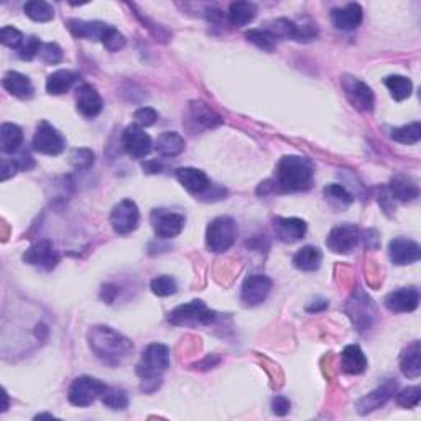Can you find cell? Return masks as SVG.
<instances>
[{"label": "cell", "mask_w": 421, "mask_h": 421, "mask_svg": "<svg viewBox=\"0 0 421 421\" xmlns=\"http://www.w3.org/2000/svg\"><path fill=\"white\" fill-rule=\"evenodd\" d=\"M88 343L97 359L112 367L121 365L133 350L131 339L109 326H94L88 334Z\"/></svg>", "instance_id": "obj_1"}, {"label": "cell", "mask_w": 421, "mask_h": 421, "mask_svg": "<svg viewBox=\"0 0 421 421\" xmlns=\"http://www.w3.org/2000/svg\"><path fill=\"white\" fill-rule=\"evenodd\" d=\"M315 181L311 160L300 155H287L277 165V185L283 191H308Z\"/></svg>", "instance_id": "obj_2"}, {"label": "cell", "mask_w": 421, "mask_h": 421, "mask_svg": "<svg viewBox=\"0 0 421 421\" xmlns=\"http://www.w3.org/2000/svg\"><path fill=\"white\" fill-rule=\"evenodd\" d=\"M170 367V350L166 345L153 343L142 350L140 360L137 362V374L142 377L143 385L155 383L160 387V377Z\"/></svg>", "instance_id": "obj_3"}, {"label": "cell", "mask_w": 421, "mask_h": 421, "mask_svg": "<svg viewBox=\"0 0 421 421\" xmlns=\"http://www.w3.org/2000/svg\"><path fill=\"white\" fill-rule=\"evenodd\" d=\"M237 239L235 220L229 215H219L210 220L206 230V245L210 252L220 253L229 250Z\"/></svg>", "instance_id": "obj_4"}, {"label": "cell", "mask_w": 421, "mask_h": 421, "mask_svg": "<svg viewBox=\"0 0 421 421\" xmlns=\"http://www.w3.org/2000/svg\"><path fill=\"white\" fill-rule=\"evenodd\" d=\"M170 323L175 326H196V325H209L215 320V313L208 310V306L203 301L194 300L190 303L178 306L176 310L170 313Z\"/></svg>", "instance_id": "obj_5"}, {"label": "cell", "mask_w": 421, "mask_h": 421, "mask_svg": "<svg viewBox=\"0 0 421 421\" xmlns=\"http://www.w3.org/2000/svg\"><path fill=\"white\" fill-rule=\"evenodd\" d=\"M106 383L94 377H79L69 387L68 398L74 407H89L106 392Z\"/></svg>", "instance_id": "obj_6"}, {"label": "cell", "mask_w": 421, "mask_h": 421, "mask_svg": "<svg viewBox=\"0 0 421 421\" xmlns=\"http://www.w3.org/2000/svg\"><path fill=\"white\" fill-rule=\"evenodd\" d=\"M34 148L43 155L55 156L63 153V150L66 148V140L51 123L43 121L39 123L34 135Z\"/></svg>", "instance_id": "obj_7"}, {"label": "cell", "mask_w": 421, "mask_h": 421, "mask_svg": "<svg viewBox=\"0 0 421 421\" xmlns=\"http://www.w3.org/2000/svg\"><path fill=\"white\" fill-rule=\"evenodd\" d=\"M140 223V213L137 204L132 199H123L114 206L111 213V225L117 234L126 235L131 234L138 228Z\"/></svg>", "instance_id": "obj_8"}, {"label": "cell", "mask_w": 421, "mask_h": 421, "mask_svg": "<svg viewBox=\"0 0 421 421\" xmlns=\"http://www.w3.org/2000/svg\"><path fill=\"white\" fill-rule=\"evenodd\" d=\"M270 291H272V280L267 275H250L242 283L240 300L245 306H257L268 298Z\"/></svg>", "instance_id": "obj_9"}, {"label": "cell", "mask_w": 421, "mask_h": 421, "mask_svg": "<svg viewBox=\"0 0 421 421\" xmlns=\"http://www.w3.org/2000/svg\"><path fill=\"white\" fill-rule=\"evenodd\" d=\"M343 88L348 99L350 101V104H352L355 109L360 112H370L374 109V93H372V89L365 83H362V81L352 76H344Z\"/></svg>", "instance_id": "obj_10"}, {"label": "cell", "mask_w": 421, "mask_h": 421, "mask_svg": "<svg viewBox=\"0 0 421 421\" xmlns=\"http://www.w3.org/2000/svg\"><path fill=\"white\" fill-rule=\"evenodd\" d=\"M152 137L138 126H128L122 133V147L132 158H145L152 152Z\"/></svg>", "instance_id": "obj_11"}, {"label": "cell", "mask_w": 421, "mask_h": 421, "mask_svg": "<svg viewBox=\"0 0 421 421\" xmlns=\"http://www.w3.org/2000/svg\"><path fill=\"white\" fill-rule=\"evenodd\" d=\"M185 215L165 209H155L152 213V224L155 234L160 239H173L185 229Z\"/></svg>", "instance_id": "obj_12"}, {"label": "cell", "mask_w": 421, "mask_h": 421, "mask_svg": "<svg viewBox=\"0 0 421 421\" xmlns=\"http://www.w3.org/2000/svg\"><path fill=\"white\" fill-rule=\"evenodd\" d=\"M360 232L352 224H344L329 232L326 245L334 253H350L359 244Z\"/></svg>", "instance_id": "obj_13"}, {"label": "cell", "mask_w": 421, "mask_h": 421, "mask_svg": "<svg viewBox=\"0 0 421 421\" xmlns=\"http://www.w3.org/2000/svg\"><path fill=\"white\" fill-rule=\"evenodd\" d=\"M24 260L41 270H53L59 262V255L50 240H40L24 253Z\"/></svg>", "instance_id": "obj_14"}, {"label": "cell", "mask_w": 421, "mask_h": 421, "mask_svg": "<svg viewBox=\"0 0 421 421\" xmlns=\"http://www.w3.org/2000/svg\"><path fill=\"white\" fill-rule=\"evenodd\" d=\"M388 255H390V260L395 265H410V263L420 260L421 249L415 240L398 237V239H393L390 245H388Z\"/></svg>", "instance_id": "obj_15"}, {"label": "cell", "mask_w": 421, "mask_h": 421, "mask_svg": "<svg viewBox=\"0 0 421 421\" xmlns=\"http://www.w3.org/2000/svg\"><path fill=\"white\" fill-rule=\"evenodd\" d=\"M395 392H397V383L393 380H388L377 388V390L369 393V395H365L364 398H360V400L355 403V408H357V412L360 415L375 412V410H379L388 400H390V398L395 395Z\"/></svg>", "instance_id": "obj_16"}, {"label": "cell", "mask_w": 421, "mask_h": 421, "mask_svg": "<svg viewBox=\"0 0 421 421\" xmlns=\"http://www.w3.org/2000/svg\"><path fill=\"white\" fill-rule=\"evenodd\" d=\"M420 305V293L417 288H400L385 296V306L392 313H412Z\"/></svg>", "instance_id": "obj_17"}, {"label": "cell", "mask_w": 421, "mask_h": 421, "mask_svg": "<svg viewBox=\"0 0 421 421\" xmlns=\"http://www.w3.org/2000/svg\"><path fill=\"white\" fill-rule=\"evenodd\" d=\"M348 313L350 320L354 321V325L359 328V331H365L372 325V318H374V305H372V300L367 298L362 293V301H360V293L359 296L354 295V298L349 301L348 305Z\"/></svg>", "instance_id": "obj_18"}, {"label": "cell", "mask_w": 421, "mask_h": 421, "mask_svg": "<svg viewBox=\"0 0 421 421\" xmlns=\"http://www.w3.org/2000/svg\"><path fill=\"white\" fill-rule=\"evenodd\" d=\"M176 180L181 183L185 190L190 191L191 194L201 196L206 194L210 190V181L208 175L198 168H180L176 170Z\"/></svg>", "instance_id": "obj_19"}, {"label": "cell", "mask_w": 421, "mask_h": 421, "mask_svg": "<svg viewBox=\"0 0 421 421\" xmlns=\"http://www.w3.org/2000/svg\"><path fill=\"white\" fill-rule=\"evenodd\" d=\"M275 234L282 242H296L306 234V223L298 218H277L273 220Z\"/></svg>", "instance_id": "obj_20"}, {"label": "cell", "mask_w": 421, "mask_h": 421, "mask_svg": "<svg viewBox=\"0 0 421 421\" xmlns=\"http://www.w3.org/2000/svg\"><path fill=\"white\" fill-rule=\"evenodd\" d=\"M76 106L81 116L93 118L101 114L102 111V99L99 93H97L96 88L91 84H83L78 89V97H76Z\"/></svg>", "instance_id": "obj_21"}, {"label": "cell", "mask_w": 421, "mask_h": 421, "mask_svg": "<svg viewBox=\"0 0 421 421\" xmlns=\"http://www.w3.org/2000/svg\"><path fill=\"white\" fill-rule=\"evenodd\" d=\"M364 12L359 4H348L343 9H334L331 12L333 24L339 30H354L362 21Z\"/></svg>", "instance_id": "obj_22"}, {"label": "cell", "mask_w": 421, "mask_h": 421, "mask_svg": "<svg viewBox=\"0 0 421 421\" xmlns=\"http://www.w3.org/2000/svg\"><path fill=\"white\" fill-rule=\"evenodd\" d=\"M111 25L102 21H84V20H68V29L76 39H88L102 41Z\"/></svg>", "instance_id": "obj_23"}, {"label": "cell", "mask_w": 421, "mask_h": 421, "mask_svg": "<svg viewBox=\"0 0 421 421\" xmlns=\"http://www.w3.org/2000/svg\"><path fill=\"white\" fill-rule=\"evenodd\" d=\"M2 86L9 91L10 94L20 99H31L34 97V84L25 76V74L17 71H9L2 79Z\"/></svg>", "instance_id": "obj_24"}, {"label": "cell", "mask_w": 421, "mask_h": 421, "mask_svg": "<svg viewBox=\"0 0 421 421\" xmlns=\"http://www.w3.org/2000/svg\"><path fill=\"white\" fill-rule=\"evenodd\" d=\"M341 369L345 374L359 375L367 369V357L359 345H348L341 354Z\"/></svg>", "instance_id": "obj_25"}, {"label": "cell", "mask_w": 421, "mask_h": 421, "mask_svg": "<svg viewBox=\"0 0 421 421\" xmlns=\"http://www.w3.org/2000/svg\"><path fill=\"white\" fill-rule=\"evenodd\" d=\"M421 349H420V341H413L408 344V348L403 350L402 359H400V367L405 377L408 379H418L421 375Z\"/></svg>", "instance_id": "obj_26"}, {"label": "cell", "mask_w": 421, "mask_h": 421, "mask_svg": "<svg viewBox=\"0 0 421 421\" xmlns=\"http://www.w3.org/2000/svg\"><path fill=\"white\" fill-rule=\"evenodd\" d=\"M79 76L69 69H58L46 79V91L53 96H61L73 88Z\"/></svg>", "instance_id": "obj_27"}, {"label": "cell", "mask_w": 421, "mask_h": 421, "mask_svg": "<svg viewBox=\"0 0 421 421\" xmlns=\"http://www.w3.org/2000/svg\"><path fill=\"white\" fill-rule=\"evenodd\" d=\"M390 193L392 196L398 199V201L402 203H410V201H415L420 196V190H418V185L415 183L413 180H410L407 176H402L398 175L393 178L390 181Z\"/></svg>", "instance_id": "obj_28"}, {"label": "cell", "mask_w": 421, "mask_h": 421, "mask_svg": "<svg viewBox=\"0 0 421 421\" xmlns=\"http://www.w3.org/2000/svg\"><path fill=\"white\" fill-rule=\"evenodd\" d=\"M257 5L253 2H234L229 7V24L232 26H245L257 17Z\"/></svg>", "instance_id": "obj_29"}, {"label": "cell", "mask_w": 421, "mask_h": 421, "mask_svg": "<svg viewBox=\"0 0 421 421\" xmlns=\"http://www.w3.org/2000/svg\"><path fill=\"white\" fill-rule=\"evenodd\" d=\"M155 148L161 156H176L185 150V138L176 132H163L156 138Z\"/></svg>", "instance_id": "obj_30"}, {"label": "cell", "mask_w": 421, "mask_h": 421, "mask_svg": "<svg viewBox=\"0 0 421 421\" xmlns=\"http://www.w3.org/2000/svg\"><path fill=\"white\" fill-rule=\"evenodd\" d=\"M323 262V253L320 249L313 245H306L303 249H300L293 257V265L303 272H315L320 268Z\"/></svg>", "instance_id": "obj_31"}, {"label": "cell", "mask_w": 421, "mask_h": 421, "mask_svg": "<svg viewBox=\"0 0 421 421\" xmlns=\"http://www.w3.org/2000/svg\"><path fill=\"white\" fill-rule=\"evenodd\" d=\"M24 143V132L15 123H4L0 127V148L4 153H15Z\"/></svg>", "instance_id": "obj_32"}, {"label": "cell", "mask_w": 421, "mask_h": 421, "mask_svg": "<svg viewBox=\"0 0 421 421\" xmlns=\"http://www.w3.org/2000/svg\"><path fill=\"white\" fill-rule=\"evenodd\" d=\"M326 201L336 209H345L352 204L354 198L343 185H329L325 188Z\"/></svg>", "instance_id": "obj_33"}, {"label": "cell", "mask_w": 421, "mask_h": 421, "mask_svg": "<svg viewBox=\"0 0 421 421\" xmlns=\"http://www.w3.org/2000/svg\"><path fill=\"white\" fill-rule=\"evenodd\" d=\"M191 117L196 123H201L206 128H214L220 123V117L214 114L206 104L203 102H193L191 104Z\"/></svg>", "instance_id": "obj_34"}, {"label": "cell", "mask_w": 421, "mask_h": 421, "mask_svg": "<svg viewBox=\"0 0 421 421\" xmlns=\"http://www.w3.org/2000/svg\"><path fill=\"white\" fill-rule=\"evenodd\" d=\"M385 86L395 101L408 99L413 91V83L405 76H388L385 79Z\"/></svg>", "instance_id": "obj_35"}, {"label": "cell", "mask_w": 421, "mask_h": 421, "mask_svg": "<svg viewBox=\"0 0 421 421\" xmlns=\"http://www.w3.org/2000/svg\"><path fill=\"white\" fill-rule=\"evenodd\" d=\"M24 12L26 14V17L35 21H50L55 17V10H53L50 4L43 2V0H31V2H26Z\"/></svg>", "instance_id": "obj_36"}, {"label": "cell", "mask_w": 421, "mask_h": 421, "mask_svg": "<svg viewBox=\"0 0 421 421\" xmlns=\"http://www.w3.org/2000/svg\"><path fill=\"white\" fill-rule=\"evenodd\" d=\"M390 137H392V140H395V142L403 143V145L418 143L420 138H421L420 122H413V123H408V126L393 128Z\"/></svg>", "instance_id": "obj_37"}, {"label": "cell", "mask_w": 421, "mask_h": 421, "mask_svg": "<svg viewBox=\"0 0 421 421\" xmlns=\"http://www.w3.org/2000/svg\"><path fill=\"white\" fill-rule=\"evenodd\" d=\"M245 39L263 51H273L275 45H277V36L267 29H252L245 34Z\"/></svg>", "instance_id": "obj_38"}, {"label": "cell", "mask_w": 421, "mask_h": 421, "mask_svg": "<svg viewBox=\"0 0 421 421\" xmlns=\"http://www.w3.org/2000/svg\"><path fill=\"white\" fill-rule=\"evenodd\" d=\"M102 403L111 410H126L128 407L127 393L118 387H107L101 397Z\"/></svg>", "instance_id": "obj_39"}, {"label": "cell", "mask_w": 421, "mask_h": 421, "mask_svg": "<svg viewBox=\"0 0 421 421\" xmlns=\"http://www.w3.org/2000/svg\"><path fill=\"white\" fill-rule=\"evenodd\" d=\"M150 288H152L156 296H170L176 293L178 285L175 282V278L168 277V275H161V277H156L152 280Z\"/></svg>", "instance_id": "obj_40"}, {"label": "cell", "mask_w": 421, "mask_h": 421, "mask_svg": "<svg viewBox=\"0 0 421 421\" xmlns=\"http://www.w3.org/2000/svg\"><path fill=\"white\" fill-rule=\"evenodd\" d=\"M25 36L21 34L20 30L15 29V26H4L2 30H0V41L4 43L5 46L12 48V50H20L21 45L25 43Z\"/></svg>", "instance_id": "obj_41"}, {"label": "cell", "mask_w": 421, "mask_h": 421, "mask_svg": "<svg viewBox=\"0 0 421 421\" xmlns=\"http://www.w3.org/2000/svg\"><path fill=\"white\" fill-rule=\"evenodd\" d=\"M69 158L76 170H89L94 165V153L88 148H76Z\"/></svg>", "instance_id": "obj_42"}, {"label": "cell", "mask_w": 421, "mask_h": 421, "mask_svg": "<svg viewBox=\"0 0 421 421\" xmlns=\"http://www.w3.org/2000/svg\"><path fill=\"white\" fill-rule=\"evenodd\" d=\"M421 388L420 387H408L397 395V403L403 408H413L420 403Z\"/></svg>", "instance_id": "obj_43"}, {"label": "cell", "mask_w": 421, "mask_h": 421, "mask_svg": "<svg viewBox=\"0 0 421 421\" xmlns=\"http://www.w3.org/2000/svg\"><path fill=\"white\" fill-rule=\"evenodd\" d=\"M102 45L109 51H118L126 46V36H123L117 29H114V26H109L104 39H102Z\"/></svg>", "instance_id": "obj_44"}, {"label": "cell", "mask_w": 421, "mask_h": 421, "mask_svg": "<svg viewBox=\"0 0 421 421\" xmlns=\"http://www.w3.org/2000/svg\"><path fill=\"white\" fill-rule=\"evenodd\" d=\"M133 121H135V126L138 127H150L153 126V123L158 121V112L152 107H140L138 111H135L133 114Z\"/></svg>", "instance_id": "obj_45"}, {"label": "cell", "mask_w": 421, "mask_h": 421, "mask_svg": "<svg viewBox=\"0 0 421 421\" xmlns=\"http://www.w3.org/2000/svg\"><path fill=\"white\" fill-rule=\"evenodd\" d=\"M41 46L43 43L36 39V36H30V39H26L24 45H21V48L19 50V56L21 59L30 61V59H34L35 56H40Z\"/></svg>", "instance_id": "obj_46"}, {"label": "cell", "mask_w": 421, "mask_h": 421, "mask_svg": "<svg viewBox=\"0 0 421 421\" xmlns=\"http://www.w3.org/2000/svg\"><path fill=\"white\" fill-rule=\"evenodd\" d=\"M40 56L48 64H56L63 59V50L56 43H43Z\"/></svg>", "instance_id": "obj_47"}, {"label": "cell", "mask_w": 421, "mask_h": 421, "mask_svg": "<svg viewBox=\"0 0 421 421\" xmlns=\"http://www.w3.org/2000/svg\"><path fill=\"white\" fill-rule=\"evenodd\" d=\"M272 408L275 415H278V417H285V415L290 412L291 403L287 397H275L272 402Z\"/></svg>", "instance_id": "obj_48"}, {"label": "cell", "mask_w": 421, "mask_h": 421, "mask_svg": "<svg viewBox=\"0 0 421 421\" xmlns=\"http://www.w3.org/2000/svg\"><path fill=\"white\" fill-rule=\"evenodd\" d=\"M19 168H20V166L17 163V160H15V158H12V160L4 158L2 160V181H7L10 176H14Z\"/></svg>", "instance_id": "obj_49"}, {"label": "cell", "mask_w": 421, "mask_h": 421, "mask_svg": "<svg viewBox=\"0 0 421 421\" xmlns=\"http://www.w3.org/2000/svg\"><path fill=\"white\" fill-rule=\"evenodd\" d=\"M145 170H147L148 173H160L161 171V165L158 163V161H150V163H147L143 166Z\"/></svg>", "instance_id": "obj_50"}]
</instances>
